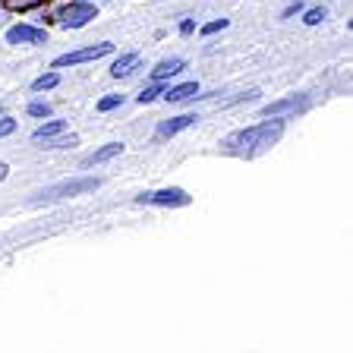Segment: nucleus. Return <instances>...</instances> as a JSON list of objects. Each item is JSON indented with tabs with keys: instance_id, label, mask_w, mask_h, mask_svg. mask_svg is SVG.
<instances>
[{
	"instance_id": "f257e3e1",
	"label": "nucleus",
	"mask_w": 353,
	"mask_h": 353,
	"mask_svg": "<svg viewBox=\"0 0 353 353\" xmlns=\"http://www.w3.org/2000/svg\"><path fill=\"white\" fill-rule=\"evenodd\" d=\"M281 136H284V120L272 117V120H262V123H256V126L234 130L230 136L221 139V148L228 154H240V158H256L259 152L272 148Z\"/></svg>"
},
{
	"instance_id": "f03ea898",
	"label": "nucleus",
	"mask_w": 353,
	"mask_h": 353,
	"mask_svg": "<svg viewBox=\"0 0 353 353\" xmlns=\"http://www.w3.org/2000/svg\"><path fill=\"white\" fill-rule=\"evenodd\" d=\"M101 186V176H73V180H63V183H54L48 190L35 192L32 202H57V199H73L82 192H92Z\"/></svg>"
},
{
	"instance_id": "7ed1b4c3",
	"label": "nucleus",
	"mask_w": 353,
	"mask_h": 353,
	"mask_svg": "<svg viewBox=\"0 0 353 353\" xmlns=\"http://www.w3.org/2000/svg\"><path fill=\"white\" fill-rule=\"evenodd\" d=\"M92 19H98V7L95 3H85V0H73V3H66V7L57 10V22L63 29H82Z\"/></svg>"
},
{
	"instance_id": "20e7f679",
	"label": "nucleus",
	"mask_w": 353,
	"mask_h": 353,
	"mask_svg": "<svg viewBox=\"0 0 353 353\" xmlns=\"http://www.w3.org/2000/svg\"><path fill=\"white\" fill-rule=\"evenodd\" d=\"M139 205H161V208H183L192 202V196L180 186H168V190H154V192H142L136 196Z\"/></svg>"
},
{
	"instance_id": "39448f33",
	"label": "nucleus",
	"mask_w": 353,
	"mask_h": 353,
	"mask_svg": "<svg viewBox=\"0 0 353 353\" xmlns=\"http://www.w3.org/2000/svg\"><path fill=\"white\" fill-rule=\"evenodd\" d=\"M108 54H114V44L110 41H101V44H92V48H82V51H70V54H60V57H54V70H60V66H76V63H88V60H101L108 57Z\"/></svg>"
},
{
	"instance_id": "423d86ee",
	"label": "nucleus",
	"mask_w": 353,
	"mask_h": 353,
	"mask_svg": "<svg viewBox=\"0 0 353 353\" xmlns=\"http://www.w3.org/2000/svg\"><path fill=\"white\" fill-rule=\"evenodd\" d=\"M48 41V32L44 29H35L29 22H19V26H10L7 29V44H44Z\"/></svg>"
},
{
	"instance_id": "0eeeda50",
	"label": "nucleus",
	"mask_w": 353,
	"mask_h": 353,
	"mask_svg": "<svg viewBox=\"0 0 353 353\" xmlns=\"http://www.w3.org/2000/svg\"><path fill=\"white\" fill-rule=\"evenodd\" d=\"M309 104L306 95H287L281 101H272L262 108V117H284V114H294V110H303Z\"/></svg>"
},
{
	"instance_id": "6e6552de",
	"label": "nucleus",
	"mask_w": 353,
	"mask_h": 353,
	"mask_svg": "<svg viewBox=\"0 0 353 353\" xmlns=\"http://www.w3.org/2000/svg\"><path fill=\"white\" fill-rule=\"evenodd\" d=\"M196 114H180V117H170V120H164L161 126H158V139H170V136H176V132H183V130H190L192 123H196Z\"/></svg>"
},
{
	"instance_id": "1a4fd4ad",
	"label": "nucleus",
	"mask_w": 353,
	"mask_h": 353,
	"mask_svg": "<svg viewBox=\"0 0 353 353\" xmlns=\"http://www.w3.org/2000/svg\"><path fill=\"white\" fill-rule=\"evenodd\" d=\"M161 95H164V101H168V104H183V101H192V98L199 95V82H183V85L164 88Z\"/></svg>"
},
{
	"instance_id": "9d476101",
	"label": "nucleus",
	"mask_w": 353,
	"mask_h": 353,
	"mask_svg": "<svg viewBox=\"0 0 353 353\" xmlns=\"http://www.w3.org/2000/svg\"><path fill=\"white\" fill-rule=\"evenodd\" d=\"M120 152H123V142H108V145L95 148L82 164H85V168H95V164H104V161H110V158H117Z\"/></svg>"
},
{
	"instance_id": "9b49d317",
	"label": "nucleus",
	"mask_w": 353,
	"mask_h": 353,
	"mask_svg": "<svg viewBox=\"0 0 353 353\" xmlns=\"http://www.w3.org/2000/svg\"><path fill=\"white\" fill-rule=\"evenodd\" d=\"M180 70H186V60L183 57H168V60H161V63H154L152 79L161 82V79H168V76H176Z\"/></svg>"
},
{
	"instance_id": "f8f14e48",
	"label": "nucleus",
	"mask_w": 353,
	"mask_h": 353,
	"mask_svg": "<svg viewBox=\"0 0 353 353\" xmlns=\"http://www.w3.org/2000/svg\"><path fill=\"white\" fill-rule=\"evenodd\" d=\"M136 66H139V54L130 51V54H123V57L114 60V66H110V76H114V79H123V76H130L132 70H136Z\"/></svg>"
},
{
	"instance_id": "ddd939ff",
	"label": "nucleus",
	"mask_w": 353,
	"mask_h": 353,
	"mask_svg": "<svg viewBox=\"0 0 353 353\" xmlns=\"http://www.w3.org/2000/svg\"><path fill=\"white\" fill-rule=\"evenodd\" d=\"M66 130V123L63 120H48L44 126H38L35 132H32V139L35 142H41V139H51V136H57V132H63Z\"/></svg>"
},
{
	"instance_id": "4468645a",
	"label": "nucleus",
	"mask_w": 353,
	"mask_h": 353,
	"mask_svg": "<svg viewBox=\"0 0 353 353\" xmlns=\"http://www.w3.org/2000/svg\"><path fill=\"white\" fill-rule=\"evenodd\" d=\"M44 142V148H73V145H79V136H76V132H70V136H60L57 132V139H41Z\"/></svg>"
},
{
	"instance_id": "2eb2a0df",
	"label": "nucleus",
	"mask_w": 353,
	"mask_h": 353,
	"mask_svg": "<svg viewBox=\"0 0 353 353\" xmlns=\"http://www.w3.org/2000/svg\"><path fill=\"white\" fill-rule=\"evenodd\" d=\"M54 85H60V73H57V70L38 76V79L32 82V92H44V88H54Z\"/></svg>"
},
{
	"instance_id": "dca6fc26",
	"label": "nucleus",
	"mask_w": 353,
	"mask_h": 353,
	"mask_svg": "<svg viewBox=\"0 0 353 353\" xmlns=\"http://www.w3.org/2000/svg\"><path fill=\"white\" fill-rule=\"evenodd\" d=\"M325 19H328V7H312L303 13V22H306V26H319V22H325Z\"/></svg>"
},
{
	"instance_id": "f3484780",
	"label": "nucleus",
	"mask_w": 353,
	"mask_h": 353,
	"mask_svg": "<svg viewBox=\"0 0 353 353\" xmlns=\"http://www.w3.org/2000/svg\"><path fill=\"white\" fill-rule=\"evenodd\" d=\"M120 104H123V95H108V98H101V101H98V114H108V110L120 108Z\"/></svg>"
},
{
	"instance_id": "a211bd4d",
	"label": "nucleus",
	"mask_w": 353,
	"mask_h": 353,
	"mask_svg": "<svg viewBox=\"0 0 353 353\" xmlns=\"http://www.w3.org/2000/svg\"><path fill=\"white\" fill-rule=\"evenodd\" d=\"M161 92H164V88H161V85H158V82H154V85L142 88V95H139V98H136V101H139V104H152V101H154V98L161 95Z\"/></svg>"
},
{
	"instance_id": "6ab92c4d",
	"label": "nucleus",
	"mask_w": 353,
	"mask_h": 353,
	"mask_svg": "<svg viewBox=\"0 0 353 353\" xmlns=\"http://www.w3.org/2000/svg\"><path fill=\"white\" fill-rule=\"evenodd\" d=\"M29 114H32V117H51L54 108L48 101H32L29 104Z\"/></svg>"
},
{
	"instance_id": "aec40b11",
	"label": "nucleus",
	"mask_w": 353,
	"mask_h": 353,
	"mask_svg": "<svg viewBox=\"0 0 353 353\" xmlns=\"http://www.w3.org/2000/svg\"><path fill=\"white\" fill-rule=\"evenodd\" d=\"M228 26H230L228 19H214V22H208V26H202L199 32H202V35H214V32H224Z\"/></svg>"
},
{
	"instance_id": "412c9836",
	"label": "nucleus",
	"mask_w": 353,
	"mask_h": 353,
	"mask_svg": "<svg viewBox=\"0 0 353 353\" xmlns=\"http://www.w3.org/2000/svg\"><path fill=\"white\" fill-rule=\"evenodd\" d=\"M13 130H16V120L13 117H0V139H3V136H10Z\"/></svg>"
},
{
	"instance_id": "4be33fe9",
	"label": "nucleus",
	"mask_w": 353,
	"mask_h": 353,
	"mask_svg": "<svg viewBox=\"0 0 353 353\" xmlns=\"http://www.w3.org/2000/svg\"><path fill=\"white\" fill-rule=\"evenodd\" d=\"M303 10H306V3H303V0H296V3H290V7L284 10V16H294V13H303Z\"/></svg>"
},
{
	"instance_id": "5701e85b",
	"label": "nucleus",
	"mask_w": 353,
	"mask_h": 353,
	"mask_svg": "<svg viewBox=\"0 0 353 353\" xmlns=\"http://www.w3.org/2000/svg\"><path fill=\"white\" fill-rule=\"evenodd\" d=\"M192 29H196V22H192V19H183V22H180V32H183V35H190Z\"/></svg>"
},
{
	"instance_id": "b1692460",
	"label": "nucleus",
	"mask_w": 353,
	"mask_h": 353,
	"mask_svg": "<svg viewBox=\"0 0 353 353\" xmlns=\"http://www.w3.org/2000/svg\"><path fill=\"white\" fill-rule=\"evenodd\" d=\"M7 174H10V168L3 161H0V183H3V180H7Z\"/></svg>"
}]
</instances>
